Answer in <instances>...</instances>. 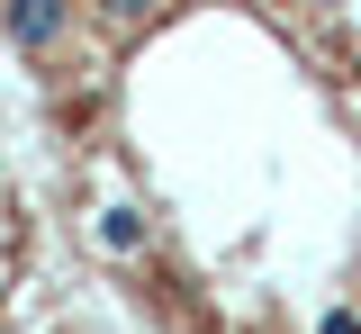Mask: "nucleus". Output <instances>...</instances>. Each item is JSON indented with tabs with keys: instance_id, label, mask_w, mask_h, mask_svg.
Returning a JSON list of instances; mask_svg holds the SVG:
<instances>
[{
	"instance_id": "1",
	"label": "nucleus",
	"mask_w": 361,
	"mask_h": 334,
	"mask_svg": "<svg viewBox=\"0 0 361 334\" xmlns=\"http://www.w3.org/2000/svg\"><path fill=\"white\" fill-rule=\"evenodd\" d=\"M0 27H9V46L54 54V46H63V27H73V0H0Z\"/></svg>"
},
{
	"instance_id": "3",
	"label": "nucleus",
	"mask_w": 361,
	"mask_h": 334,
	"mask_svg": "<svg viewBox=\"0 0 361 334\" xmlns=\"http://www.w3.org/2000/svg\"><path fill=\"white\" fill-rule=\"evenodd\" d=\"M99 9H109V18H154L163 0H99Z\"/></svg>"
},
{
	"instance_id": "2",
	"label": "nucleus",
	"mask_w": 361,
	"mask_h": 334,
	"mask_svg": "<svg viewBox=\"0 0 361 334\" xmlns=\"http://www.w3.org/2000/svg\"><path fill=\"white\" fill-rule=\"evenodd\" d=\"M99 244L109 253H145V217L135 208H99Z\"/></svg>"
},
{
	"instance_id": "4",
	"label": "nucleus",
	"mask_w": 361,
	"mask_h": 334,
	"mask_svg": "<svg viewBox=\"0 0 361 334\" xmlns=\"http://www.w3.org/2000/svg\"><path fill=\"white\" fill-rule=\"evenodd\" d=\"M316 334H361V307H334V316H325Z\"/></svg>"
}]
</instances>
